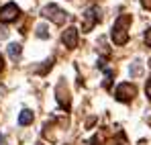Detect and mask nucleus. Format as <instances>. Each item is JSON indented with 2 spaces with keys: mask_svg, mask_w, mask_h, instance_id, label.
Masks as SVG:
<instances>
[{
  "mask_svg": "<svg viewBox=\"0 0 151 145\" xmlns=\"http://www.w3.org/2000/svg\"><path fill=\"white\" fill-rule=\"evenodd\" d=\"M129 23H131V17L129 14H121L119 19H116V23L112 27V41L116 43V45H125L127 41H129Z\"/></svg>",
  "mask_w": 151,
  "mask_h": 145,
  "instance_id": "f257e3e1",
  "label": "nucleus"
},
{
  "mask_svg": "<svg viewBox=\"0 0 151 145\" xmlns=\"http://www.w3.org/2000/svg\"><path fill=\"white\" fill-rule=\"evenodd\" d=\"M41 14H43L45 19L53 21L55 25H63V23H65V19H68V14H65L59 6H55V4H47V6L41 10Z\"/></svg>",
  "mask_w": 151,
  "mask_h": 145,
  "instance_id": "f03ea898",
  "label": "nucleus"
},
{
  "mask_svg": "<svg viewBox=\"0 0 151 145\" xmlns=\"http://www.w3.org/2000/svg\"><path fill=\"white\" fill-rule=\"evenodd\" d=\"M19 14H21L19 6H17V4H12V2H8L6 6H2V8H0V23H12V21H17V19H19Z\"/></svg>",
  "mask_w": 151,
  "mask_h": 145,
  "instance_id": "7ed1b4c3",
  "label": "nucleus"
},
{
  "mask_svg": "<svg viewBox=\"0 0 151 145\" xmlns=\"http://www.w3.org/2000/svg\"><path fill=\"white\" fill-rule=\"evenodd\" d=\"M114 96H116V100H121V102H129V100H133V98L137 96V88L133 84L125 82V84H121L116 88V94Z\"/></svg>",
  "mask_w": 151,
  "mask_h": 145,
  "instance_id": "20e7f679",
  "label": "nucleus"
},
{
  "mask_svg": "<svg viewBox=\"0 0 151 145\" xmlns=\"http://www.w3.org/2000/svg\"><path fill=\"white\" fill-rule=\"evenodd\" d=\"M82 19H84L82 31H84V33H90V31L94 29V25L98 23V8H88V10L82 14Z\"/></svg>",
  "mask_w": 151,
  "mask_h": 145,
  "instance_id": "39448f33",
  "label": "nucleus"
},
{
  "mask_svg": "<svg viewBox=\"0 0 151 145\" xmlns=\"http://www.w3.org/2000/svg\"><path fill=\"white\" fill-rule=\"evenodd\" d=\"M61 41H63V45L68 49H76V45H78V29L76 27H68L63 31V35H61Z\"/></svg>",
  "mask_w": 151,
  "mask_h": 145,
  "instance_id": "423d86ee",
  "label": "nucleus"
},
{
  "mask_svg": "<svg viewBox=\"0 0 151 145\" xmlns=\"http://www.w3.org/2000/svg\"><path fill=\"white\" fill-rule=\"evenodd\" d=\"M57 102H59L63 108H70V104H72L70 92H68V88H65V84H63V82L57 86Z\"/></svg>",
  "mask_w": 151,
  "mask_h": 145,
  "instance_id": "0eeeda50",
  "label": "nucleus"
},
{
  "mask_svg": "<svg viewBox=\"0 0 151 145\" xmlns=\"http://www.w3.org/2000/svg\"><path fill=\"white\" fill-rule=\"evenodd\" d=\"M29 123H33V113L31 110H23L21 115H19V125H29Z\"/></svg>",
  "mask_w": 151,
  "mask_h": 145,
  "instance_id": "6e6552de",
  "label": "nucleus"
},
{
  "mask_svg": "<svg viewBox=\"0 0 151 145\" xmlns=\"http://www.w3.org/2000/svg\"><path fill=\"white\" fill-rule=\"evenodd\" d=\"M129 74H131L133 78L141 76V74H143V66H141V61H133V63H131V68H129Z\"/></svg>",
  "mask_w": 151,
  "mask_h": 145,
  "instance_id": "1a4fd4ad",
  "label": "nucleus"
},
{
  "mask_svg": "<svg viewBox=\"0 0 151 145\" xmlns=\"http://www.w3.org/2000/svg\"><path fill=\"white\" fill-rule=\"evenodd\" d=\"M21 51H23V47H21L19 43H10V45H8V55H10L12 59H17V57L21 55Z\"/></svg>",
  "mask_w": 151,
  "mask_h": 145,
  "instance_id": "9d476101",
  "label": "nucleus"
},
{
  "mask_svg": "<svg viewBox=\"0 0 151 145\" xmlns=\"http://www.w3.org/2000/svg\"><path fill=\"white\" fill-rule=\"evenodd\" d=\"M37 37H41V39H47V37H49L47 29H45V27H37Z\"/></svg>",
  "mask_w": 151,
  "mask_h": 145,
  "instance_id": "9b49d317",
  "label": "nucleus"
},
{
  "mask_svg": "<svg viewBox=\"0 0 151 145\" xmlns=\"http://www.w3.org/2000/svg\"><path fill=\"white\" fill-rule=\"evenodd\" d=\"M6 37H8V31L4 27H0V39H6Z\"/></svg>",
  "mask_w": 151,
  "mask_h": 145,
  "instance_id": "f8f14e48",
  "label": "nucleus"
},
{
  "mask_svg": "<svg viewBox=\"0 0 151 145\" xmlns=\"http://www.w3.org/2000/svg\"><path fill=\"white\" fill-rule=\"evenodd\" d=\"M145 41H147V45L151 47V29L147 31V33H145Z\"/></svg>",
  "mask_w": 151,
  "mask_h": 145,
  "instance_id": "ddd939ff",
  "label": "nucleus"
},
{
  "mask_svg": "<svg viewBox=\"0 0 151 145\" xmlns=\"http://www.w3.org/2000/svg\"><path fill=\"white\" fill-rule=\"evenodd\" d=\"M141 4H143L145 8H151V0H141Z\"/></svg>",
  "mask_w": 151,
  "mask_h": 145,
  "instance_id": "4468645a",
  "label": "nucleus"
},
{
  "mask_svg": "<svg viewBox=\"0 0 151 145\" xmlns=\"http://www.w3.org/2000/svg\"><path fill=\"white\" fill-rule=\"evenodd\" d=\"M145 90H147V96L151 98V82H149V84H147V88H145Z\"/></svg>",
  "mask_w": 151,
  "mask_h": 145,
  "instance_id": "2eb2a0df",
  "label": "nucleus"
},
{
  "mask_svg": "<svg viewBox=\"0 0 151 145\" xmlns=\"http://www.w3.org/2000/svg\"><path fill=\"white\" fill-rule=\"evenodd\" d=\"M0 145H8V143H6V139H4V137H0Z\"/></svg>",
  "mask_w": 151,
  "mask_h": 145,
  "instance_id": "dca6fc26",
  "label": "nucleus"
},
{
  "mask_svg": "<svg viewBox=\"0 0 151 145\" xmlns=\"http://www.w3.org/2000/svg\"><path fill=\"white\" fill-rule=\"evenodd\" d=\"M4 68V59H2V55H0V70Z\"/></svg>",
  "mask_w": 151,
  "mask_h": 145,
  "instance_id": "f3484780",
  "label": "nucleus"
}]
</instances>
